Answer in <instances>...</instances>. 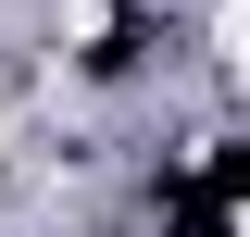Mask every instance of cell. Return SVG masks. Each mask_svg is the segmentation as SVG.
I'll use <instances>...</instances> for the list:
<instances>
[{
  "instance_id": "1",
  "label": "cell",
  "mask_w": 250,
  "mask_h": 237,
  "mask_svg": "<svg viewBox=\"0 0 250 237\" xmlns=\"http://www.w3.org/2000/svg\"><path fill=\"white\" fill-rule=\"evenodd\" d=\"M213 62H225V75H250V0H225V13H213Z\"/></svg>"
},
{
  "instance_id": "2",
  "label": "cell",
  "mask_w": 250,
  "mask_h": 237,
  "mask_svg": "<svg viewBox=\"0 0 250 237\" xmlns=\"http://www.w3.org/2000/svg\"><path fill=\"white\" fill-rule=\"evenodd\" d=\"M0 150H13V113H0Z\"/></svg>"
}]
</instances>
